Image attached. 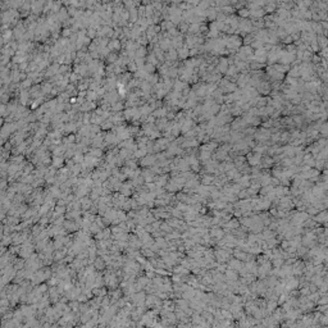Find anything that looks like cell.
I'll return each instance as SVG.
<instances>
[{
  "label": "cell",
  "instance_id": "8992f818",
  "mask_svg": "<svg viewBox=\"0 0 328 328\" xmlns=\"http://www.w3.org/2000/svg\"><path fill=\"white\" fill-rule=\"evenodd\" d=\"M272 163H273V160L271 159V158H264V160H263V164H264V167H269Z\"/></svg>",
  "mask_w": 328,
  "mask_h": 328
},
{
  "label": "cell",
  "instance_id": "3957f363",
  "mask_svg": "<svg viewBox=\"0 0 328 328\" xmlns=\"http://www.w3.org/2000/svg\"><path fill=\"white\" fill-rule=\"evenodd\" d=\"M227 69H228V60L227 59H221L219 64H218V71H219V73H226Z\"/></svg>",
  "mask_w": 328,
  "mask_h": 328
},
{
  "label": "cell",
  "instance_id": "277c9868",
  "mask_svg": "<svg viewBox=\"0 0 328 328\" xmlns=\"http://www.w3.org/2000/svg\"><path fill=\"white\" fill-rule=\"evenodd\" d=\"M188 47H186V46H182L181 49H178V51H177V56L179 58V59H185V58H187L188 56Z\"/></svg>",
  "mask_w": 328,
  "mask_h": 328
},
{
  "label": "cell",
  "instance_id": "7a4b0ae2",
  "mask_svg": "<svg viewBox=\"0 0 328 328\" xmlns=\"http://www.w3.org/2000/svg\"><path fill=\"white\" fill-rule=\"evenodd\" d=\"M164 56L167 58V60H168L169 63H171V62H174V60L178 58V56H177V50L173 49V47H171V49H169V50L167 51V54H165Z\"/></svg>",
  "mask_w": 328,
  "mask_h": 328
},
{
  "label": "cell",
  "instance_id": "5b68a950",
  "mask_svg": "<svg viewBox=\"0 0 328 328\" xmlns=\"http://www.w3.org/2000/svg\"><path fill=\"white\" fill-rule=\"evenodd\" d=\"M238 14L241 17H247V16H250V12H249V9H240Z\"/></svg>",
  "mask_w": 328,
  "mask_h": 328
},
{
  "label": "cell",
  "instance_id": "6da1fadb",
  "mask_svg": "<svg viewBox=\"0 0 328 328\" xmlns=\"http://www.w3.org/2000/svg\"><path fill=\"white\" fill-rule=\"evenodd\" d=\"M247 162H249V164H251V165H258V164H260V162H262V155H260V154H257V153L249 154V155H247Z\"/></svg>",
  "mask_w": 328,
  "mask_h": 328
}]
</instances>
